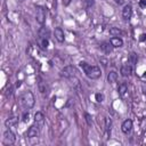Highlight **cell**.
<instances>
[{"label":"cell","mask_w":146,"mask_h":146,"mask_svg":"<svg viewBox=\"0 0 146 146\" xmlns=\"http://www.w3.org/2000/svg\"><path fill=\"white\" fill-rule=\"evenodd\" d=\"M79 65H80V67L83 70L84 74H86L89 79H91V80H97V79L100 78L102 71H100V68H99L98 66L90 65V64H88L87 62H80Z\"/></svg>","instance_id":"cell-1"},{"label":"cell","mask_w":146,"mask_h":146,"mask_svg":"<svg viewBox=\"0 0 146 146\" xmlns=\"http://www.w3.org/2000/svg\"><path fill=\"white\" fill-rule=\"evenodd\" d=\"M19 99H21L22 106H23L25 110H30V108H32V107L34 106V100H35V99H34V95H33L32 91H30V90L23 92Z\"/></svg>","instance_id":"cell-2"},{"label":"cell","mask_w":146,"mask_h":146,"mask_svg":"<svg viewBox=\"0 0 146 146\" xmlns=\"http://www.w3.org/2000/svg\"><path fill=\"white\" fill-rule=\"evenodd\" d=\"M46 16H47V10L43 6H35V21L40 25H43L46 22Z\"/></svg>","instance_id":"cell-3"},{"label":"cell","mask_w":146,"mask_h":146,"mask_svg":"<svg viewBox=\"0 0 146 146\" xmlns=\"http://www.w3.org/2000/svg\"><path fill=\"white\" fill-rule=\"evenodd\" d=\"M78 73V70L75 66L73 65H67L65 67H63L59 72V75L62 78H65V79H71V78H74Z\"/></svg>","instance_id":"cell-4"},{"label":"cell","mask_w":146,"mask_h":146,"mask_svg":"<svg viewBox=\"0 0 146 146\" xmlns=\"http://www.w3.org/2000/svg\"><path fill=\"white\" fill-rule=\"evenodd\" d=\"M40 129H41V123L35 122L34 124H32V125L27 129V131H26V137H27V138L38 137L39 133H40Z\"/></svg>","instance_id":"cell-5"},{"label":"cell","mask_w":146,"mask_h":146,"mask_svg":"<svg viewBox=\"0 0 146 146\" xmlns=\"http://www.w3.org/2000/svg\"><path fill=\"white\" fill-rule=\"evenodd\" d=\"M16 140L15 133L10 130V128H8L5 132H3V144L5 145H13Z\"/></svg>","instance_id":"cell-6"},{"label":"cell","mask_w":146,"mask_h":146,"mask_svg":"<svg viewBox=\"0 0 146 146\" xmlns=\"http://www.w3.org/2000/svg\"><path fill=\"white\" fill-rule=\"evenodd\" d=\"M121 130H122V132L123 133H129L131 130H132V121L130 120V119H127V120H124L123 122H122V124H121Z\"/></svg>","instance_id":"cell-7"},{"label":"cell","mask_w":146,"mask_h":146,"mask_svg":"<svg viewBox=\"0 0 146 146\" xmlns=\"http://www.w3.org/2000/svg\"><path fill=\"white\" fill-rule=\"evenodd\" d=\"M54 35H55V39L58 42H60V43L64 42V40H65V33H64V31H63L62 27H56L55 31H54Z\"/></svg>","instance_id":"cell-8"},{"label":"cell","mask_w":146,"mask_h":146,"mask_svg":"<svg viewBox=\"0 0 146 146\" xmlns=\"http://www.w3.org/2000/svg\"><path fill=\"white\" fill-rule=\"evenodd\" d=\"M120 73H121V75L124 76V78L130 76L131 73H132V67H131V65H129V64H124V65H122L121 68H120Z\"/></svg>","instance_id":"cell-9"},{"label":"cell","mask_w":146,"mask_h":146,"mask_svg":"<svg viewBox=\"0 0 146 146\" xmlns=\"http://www.w3.org/2000/svg\"><path fill=\"white\" fill-rule=\"evenodd\" d=\"M38 87H39V90H40V92L42 94V95H48V92H49V88H48V84L41 79V78H39L38 79Z\"/></svg>","instance_id":"cell-10"},{"label":"cell","mask_w":146,"mask_h":146,"mask_svg":"<svg viewBox=\"0 0 146 146\" xmlns=\"http://www.w3.org/2000/svg\"><path fill=\"white\" fill-rule=\"evenodd\" d=\"M122 16H123L124 19L131 18V16H132V7H131V5L128 3V5H125L123 7V9H122Z\"/></svg>","instance_id":"cell-11"},{"label":"cell","mask_w":146,"mask_h":146,"mask_svg":"<svg viewBox=\"0 0 146 146\" xmlns=\"http://www.w3.org/2000/svg\"><path fill=\"white\" fill-rule=\"evenodd\" d=\"M110 42L114 48H120L123 46V40L120 36H112L110 39Z\"/></svg>","instance_id":"cell-12"},{"label":"cell","mask_w":146,"mask_h":146,"mask_svg":"<svg viewBox=\"0 0 146 146\" xmlns=\"http://www.w3.org/2000/svg\"><path fill=\"white\" fill-rule=\"evenodd\" d=\"M17 123H18V116H9V117L5 121V125H6V128L15 127Z\"/></svg>","instance_id":"cell-13"},{"label":"cell","mask_w":146,"mask_h":146,"mask_svg":"<svg viewBox=\"0 0 146 146\" xmlns=\"http://www.w3.org/2000/svg\"><path fill=\"white\" fill-rule=\"evenodd\" d=\"M38 33H39V36H41V38L49 39V36H50V30L47 26H44V25H41V27L39 29Z\"/></svg>","instance_id":"cell-14"},{"label":"cell","mask_w":146,"mask_h":146,"mask_svg":"<svg viewBox=\"0 0 146 146\" xmlns=\"http://www.w3.org/2000/svg\"><path fill=\"white\" fill-rule=\"evenodd\" d=\"M113 46L111 44V42H102L100 44V49L103 50L104 54H111L113 51Z\"/></svg>","instance_id":"cell-15"},{"label":"cell","mask_w":146,"mask_h":146,"mask_svg":"<svg viewBox=\"0 0 146 146\" xmlns=\"http://www.w3.org/2000/svg\"><path fill=\"white\" fill-rule=\"evenodd\" d=\"M38 44H39V47H40L42 50H46V49L48 48V46H49V41H48V39H46V38L39 36V38H38Z\"/></svg>","instance_id":"cell-16"},{"label":"cell","mask_w":146,"mask_h":146,"mask_svg":"<svg viewBox=\"0 0 146 146\" xmlns=\"http://www.w3.org/2000/svg\"><path fill=\"white\" fill-rule=\"evenodd\" d=\"M127 91H128V84H127L125 82H122V83L119 86V88H117V92H119V95H120L121 97H123V96L127 94Z\"/></svg>","instance_id":"cell-17"},{"label":"cell","mask_w":146,"mask_h":146,"mask_svg":"<svg viewBox=\"0 0 146 146\" xmlns=\"http://www.w3.org/2000/svg\"><path fill=\"white\" fill-rule=\"evenodd\" d=\"M116 80H117V73L115 71H111L107 74V82L108 83H114V82H116Z\"/></svg>","instance_id":"cell-18"},{"label":"cell","mask_w":146,"mask_h":146,"mask_svg":"<svg viewBox=\"0 0 146 146\" xmlns=\"http://www.w3.org/2000/svg\"><path fill=\"white\" fill-rule=\"evenodd\" d=\"M137 62H138V55L135 51H131L130 55H129V63L131 65H136Z\"/></svg>","instance_id":"cell-19"},{"label":"cell","mask_w":146,"mask_h":146,"mask_svg":"<svg viewBox=\"0 0 146 146\" xmlns=\"http://www.w3.org/2000/svg\"><path fill=\"white\" fill-rule=\"evenodd\" d=\"M110 34L112 36H121L122 35V31L119 27H111L110 29Z\"/></svg>","instance_id":"cell-20"},{"label":"cell","mask_w":146,"mask_h":146,"mask_svg":"<svg viewBox=\"0 0 146 146\" xmlns=\"http://www.w3.org/2000/svg\"><path fill=\"white\" fill-rule=\"evenodd\" d=\"M43 120H44V115H43L42 112H36V113L34 114V121H35V122H39V123L42 124Z\"/></svg>","instance_id":"cell-21"},{"label":"cell","mask_w":146,"mask_h":146,"mask_svg":"<svg viewBox=\"0 0 146 146\" xmlns=\"http://www.w3.org/2000/svg\"><path fill=\"white\" fill-rule=\"evenodd\" d=\"M95 98H96V100H97L98 103H102V102H104L105 96H104V94H102V92H97V94L95 95Z\"/></svg>","instance_id":"cell-22"},{"label":"cell","mask_w":146,"mask_h":146,"mask_svg":"<svg viewBox=\"0 0 146 146\" xmlns=\"http://www.w3.org/2000/svg\"><path fill=\"white\" fill-rule=\"evenodd\" d=\"M84 117H86V122L88 125H92V117L89 113H84Z\"/></svg>","instance_id":"cell-23"},{"label":"cell","mask_w":146,"mask_h":146,"mask_svg":"<svg viewBox=\"0 0 146 146\" xmlns=\"http://www.w3.org/2000/svg\"><path fill=\"white\" fill-rule=\"evenodd\" d=\"M111 124H112V119L111 117H106L105 119V129L108 130L110 127H111Z\"/></svg>","instance_id":"cell-24"},{"label":"cell","mask_w":146,"mask_h":146,"mask_svg":"<svg viewBox=\"0 0 146 146\" xmlns=\"http://www.w3.org/2000/svg\"><path fill=\"white\" fill-rule=\"evenodd\" d=\"M84 2H86V6H87L88 8L92 7V6H94V3H95V1H94V0H84Z\"/></svg>","instance_id":"cell-25"},{"label":"cell","mask_w":146,"mask_h":146,"mask_svg":"<svg viewBox=\"0 0 146 146\" xmlns=\"http://www.w3.org/2000/svg\"><path fill=\"white\" fill-rule=\"evenodd\" d=\"M100 64H103V66H104V67H106V66H107V64H108V60H107L106 58L102 57V58H100Z\"/></svg>","instance_id":"cell-26"},{"label":"cell","mask_w":146,"mask_h":146,"mask_svg":"<svg viewBox=\"0 0 146 146\" xmlns=\"http://www.w3.org/2000/svg\"><path fill=\"white\" fill-rule=\"evenodd\" d=\"M139 7L146 8V0H139Z\"/></svg>","instance_id":"cell-27"},{"label":"cell","mask_w":146,"mask_h":146,"mask_svg":"<svg viewBox=\"0 0 146 146\" xmlns=\"http://www.w3.org/2000/svg\"><path fill=\"white\" fill-rule=\"evenodd\" d=\"M29 117H30V114H29V112H27V113H25V114L23 115V121H24V122H27Z\"/></svg>","instance_id":"cell-28"},{"label":"cell","mask_w":146,"mask_h":146,"mask_svg":"<svg viewBox=\"0 0 146 146\" xmlns=\"http://www.w3.org/2000/svg\"><path fill=\"white\" fill-rule=\"evenodd\" d=\"M114 1H115V3H116V5H119V6L124 5V2H125V0H114Z\"/></svg>","instance_id":"cell-29"},{"label":"cell","mask_w":146,"mask_h":146,"mask_svg":"<svg viewBox=\"0 0 146 146\" xmlns=\"http://www.w3.org/2000/svg\"><path fill=\"white\" fill-rule=\"evenodd\" d=\"M145 39H146V34H144V33H143V34L140 35V38H139V40H140V41H144Z\"/></svg>","instance_id":"cell-30"}]
</instances>
